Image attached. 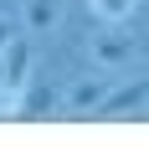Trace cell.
I'll return each mask as SVG.
<instances>
[{
    "mask_svg": "<svg viewBox=\"0 0 149 149\" xmlns=\"http://www.w3.org/2000/svg\"><path fill=\"white\" fill-rule=\"evenodd\" d=\"M144 103H149V77H139V82H123V88H113L103 103L93 108V118H123V113H139Z\"/></svg>",
    "mask_w": 149,
    "mask_h": 149,
    "instance_id": "7a4b0ae2",
    "label": "cell"
},
{
    "mask_svg": "<svg viewBox=\"0 0 149 149\" xmlns=\"http://www.w3.org/2000/svg\"><path fill=\"white\" fill-rule=\"evenodd\" d=\"M139 0H88V10L98 15V21H108V26H118V21H129L134 15Z\"/></svg>",
    "mask_w": 149,
    "mask_h": 149,
    "instance_id": "5b68a950",
    "label": "cell"
},
{
    "mask_svg": "<svg viewBox=\"0 0 149 149\" xmlns=\"http://www.w3.org/2000/svg\"><path fill=\"white\" fill-rule=\"evenodd\" d=\"M108 93H113V72H108V67H98L93 77H77L72 88L62 93V108H67V113H93Z\"/></svg>",
    "mask_w": 149,
    "mask_h": 149,
    "instance_id": "6da1fadb",
    "label": "cell"
},
{
    "mask_svg": "<svg viewBox=\"0 0 149 149\" xmlns=\"http://www.w3.org/2000/svg\"><path fill=\"white\" fill-rule=\"evenodd\" d=\"M93 62L98 67H123V62H134V36H123V31H103V36H93Z\"/></svg>",
    "mask_w": 149,
    "mask_h": 149,
    "instance_id": "3957f363",
    "label": "cell"
},
{
    "mask_svg": "<svg viewBox=\"0 0 149 149\" xmlns=\"http://www.w3.org/2000/svg\"><path fill=\"white\" fill-rule=\"evenodd\" d=\"M15 36H21V31H15V26H10V21H5V15H0V52H5V46H10V41H15Z\"/></svg>",
    "mask_w": 149,
    "mask_h": 149,
    "instance_id": "52a82bcc",
    "label": "cell"
},
{
    "mask_svg": "<svg viewBox=\"0 0 149 149\" xmlns=\"http://www.w3.org/2000/svg\"><path fill=\"white\" fill-rule=\"evenodd\" d=\"M52 108H62V93L52 88V82H26L15 113H21V118H41V113H52Z\"/></svg>",
    "mask_w": 149,
    "mask_h": 149,
    "instance_id": "277c9868",
    "label": "cell"
},
{
    "mask_svg": "<svg viewBox=\"0 0 149 149\" xmlns=\"http://www.w3.org/2000/svg\"><path fill=\"white\" fill-rule=\"evenodd\" d=\"M52 15H57V0H26V26L31 31H46Z\"/></svg>",
    "mask_w": 149,
    "mask_h": 149,
    "instance_id": "8992f818",
    "label": "cell"
}]
</instances>
